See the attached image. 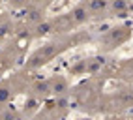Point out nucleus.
<instances>
[{
    "instance_id": "obj_1",
    "label": "nucleus",
    "mask_w": 133,
    "mask_h": 120,
    "mask_svg": "<svg viewBox=\"0 0 133 120\" xmlns=\"http://www.w3.org/2000/svg\"><path fill=\"white\" fill-rule=\"evenodd\" d=\"M56 43H49V45H45V47H41V49H38L36 53H34L32 56H30V60L26 62V68H39L41 64H45V62H49V58H52L55 56V53H56V47H55Z\"/></svg>"
},
{
    "instance_id": "obj_2",
    "label": "nucleus",
    "mask_w": 133,
    "mask_h": 120,
    "mask_svg": "<svg viewBox=\"0 0 133 120\" xmlns=\"http://www.w3.org/2000/svg\"><path fill=\"white\" fill-rule=\"evenodd\" d=\"M26 21H28L30 24H34L36 26L38 23L43 21V8L41 6H28V10H26Z\"/></svg>"
},
{
    "instance_id": "obj_3",
    "label": "nucleus",
    "mask_w": 133,
    "mask_h": 120,
    "mask_svg": "<svg viewBox=\"0 0 133 120\" xmlns=\"http://www.w3.org/2000/svg\"><path fill=\"white\" fill-rule=\"evenodd\" d=\"M49 84H51V92L56 94V96H62V94L68 90V83L62 79V77H52L49 81Z\"/></svg>"
},
{
    "instance_id": "obj_4",
    "label": "nucleus",
    "mask_w": 133,
    "mask_h": 120,
    "mask_svg": "<svg viewBox=\"0 0 133 120\" xmlns=\"http://www.w3.org/2000/svg\"><path fill=\"white\" fill-rule=\"evenodd\" d=\"M69 19H71L75 24H79V23H84L86 19H88V10L84 6H77L75 10L69 13Z\"/></svg>"
},
{
    "instance_id": "obj_5",
    "label": "nucleus",
    "mask_w": 133,
    "mask_h": 120,
    "mask_svg": "<svg viewBox=\"0 0 133 120\" xmlns=\"http://www.w3.org/2000/svg\"><path fill=\"white\" fill-rule=\"evenodd\" d=\"M32 90L36 92V96H47V94L51 92V84H49V81H36L32 84Z\"/></svg>"
},
{
    "instance_id": "obj_6",
    "label": "nucleus",
    "mask_w": 133,
    "mask_h": 120,
    "mask_svg": "<svg viewBox=\"0 0 133 120\" xmlns=\"http://www.w3.org/2000/svg\"><path fill=\"white\" fill-rule=\"evenodd\" d=\"M52 28H55V26H52L51 21H41V23H38L36 26H34V30H36V32H34V36L41 38V36H45V34H49Z\"/></svg>"
},
{
    "instance_id": "obj_7",
    "label": "nucleus",
    "mask_w": 133,
    "mask_h": 120,
    "mask_svg": "<svg viewBox=\"0 0 133 120\" xmlns=\"http://www.w3.org/2000/svg\"><path fill=\"white\" fill-rule=\"evenodd\" d=\"M10 96H11V90H10V86H0V103H6L8 99H10Z\"/></svg>"
},
{
    "instance_id": "obj_8",
    "label": "nucleus",
    "mask_w": 133,
    "mask_h": 120,
    "mask_svg": "<svg viewBox=\"0 0 133 120\" xmlns=\"http://www.w3.org/2000/svg\"><path fill=\"white\" fill-rule=\"evenodd\" d=\"M28 2H30V0H10L11 8H26Z\"/></svg>"
},
{
    "instance_id": "obj_9",
    "label": "nucleus",
    "mask_w": 133,
    "mask_h": 120,
    "mask_svg": "<svg viewBox=\"0 0 133 120\" xmlns=\"http://www.w3.org/2000/svg\"><path fill=\"white\" fill-rule=\"evenodd\" d=\"M105 6H107V2H105V0H92V2H90V8H96V10L105 8Z\"/></svg>"
},
{
    "instance_id": "obj_10",
    "label": "nucleus",
    "mask_w": 133,
    "mask_h": 120,
    "mask_svg": "<svg viewBox=\"0 0 133 120\" xmlns=\"http://www.w3.org/2000/svg\"><path fill=\"white\" fill-rule=\"evenodd\" d=\"M112 10H126V2H124V0H114L112 2Z\"/></svg>"
},
{
    "instance_id": "obj_11",
    "label": "nucleus",
    "mask_w": 133,
    "mask_h": 120,
    "mask_svg": "<svg viewBox=\"0 0 133 120\" xmlns=\"http://www.w3.org/2000/svg\"><path fill=\"white\" fill-rule=\"evenodd\" d=\"M0 118H2V120H13L15 118V113H13V111H6V113H2Z\"/></svg>"
},
{
    "instance_id": "obj_12",
    "label": "nucleus",
    "mask_w": 133,
    "mask_h": 120,
    "mask_svg": "<svg viewBox=\"0 0 133 120\" xmlns=\"http://www.w3.org/2000/svg\"><path fill=\"white\" fill-rule=\"evenodd\" d=\"M8 32H10V26H8V24H0V38L6 36Z\"/></svg>"
},
{
    "instance_id": "obj_13",
    "label": "nucleus",
    "mask_w": 133,
    "mask_h": 120,
    "mask_svg": "<svg viewBox=\"0 0 133 120\" xmlns=\"http://www.w3.org/2000/svg\"><path fill=\"white\" fill-rule=\"evenodd\" d=\"M43 2H45V4H49L51 0H34V4H36V6H41V8H43Z\"/></svg>"
}]
</instances>
